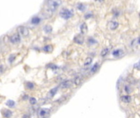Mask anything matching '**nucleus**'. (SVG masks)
Instances as JSON below:
<instances>
[{"instance_id": "1", "label": "nucleus", "mask_w": 140, "mask_h": 118, "mask_svg": "<svg viewBox=\"0 0 140 118\" xmlns=\"http://www.w3.org/2000/svg\"><path fill=\"white\" fill-rule=\"evenodd\" d=\"M62 3V0H49L47 3V12L49 14L55 12Z\"/></svg>"}, {"instance_id": "2", "label": "nucleus", "mask_w": 140, "mask_h": 118, "mask_svg": "<svg viewBox=\"0 0 140 118\" xmlns=\"http://www.w3.org/2000/svg\"><path fill=\"white\" fill-rule=\"evenodd\" d=\"M60 16L65 20H68L73 17V11L68 8H62L60 12Z\"/></svg>"}, {"instance_id": "3", "label": "nucleus", "mask_w": 140, "mask_h": 118, "mask_svg": "<svg viewBox=\"0 0 140 118\" xmlns=\"http://www.w3.org/2000/svg\"><path fill=\"white\" fill-rule=\"evenodd\" d=\"M50 114V109L49 108H41L38 110V118H48Z\"/></svg>"}, {"instance_id": "4", "label": "nucleus", "mask_w": 140, "mask_h": 118, "mask_svg": "<svg viewBox=\"0 0 140 118\" xmlns=\"http://www.w3.org/2000/svg\"><path fill=\"white\" fill-rule=\"evenodd\" d=\"M21 35L19 34V33H15V34H13L10 36V38H9V40H10V42L12 44H18L21 42Z\"/></svg>"}, {"instance_id": "5", "label": "nucleus", "mask_w": 140, "mask_h": 118, "mask_svg": "<svg viewBox=\"0 0 140 118\" xmlns=\"http://www.w3.org/2000/svg\"><path fill=\"white\" fill-rule=\"evenodd\" d=\"M18 33L22 36H28L29 35V33H30V30L26 26H21L20 27H18Z\"/></svg>"}, {"instance_id": "6", "label": "nucleus", "mask_w": 140, "mask_h": 118, "mask_svg": "<svg viewBox=\"0 0 140 118\" xmlns=\"http://www.w3.org/2000/svg\"><path fill=\"white\" fill-rule=\"evenodd\" d=\"M72 84H73V81H71V80H66L63 82H61V84L59 85V88L61 89H68L70 87L72 86Z\"/></svg>"}, {"instance_id": "7", "label": "nucleus", "mask_w": 140, "mask_h": 118, "mask_svg": "<svg viewBox=\"0 0 140 118\" xmlns=\"http://www.w3.org/2000/svg\"><path fill=\"white\" fill-rule=\"evenodd\" d=\"M107 26L110 30H116L118 26H119V23L116 21H110L108 22V24H107Z\"/></svg>"}, {"instance_id": "8", "label": "nucleus", "mask_w": 140, "mask_h": 118, "mask_svg": "<svg viewBox=\"0 0 140 118\" xmlns=\"http://www.w3.org/2000/svg\"><path fill=\"white\" fill-rule=\"evenodd\" d=\"M112 55L115 57V58H121V57H123L125 55V53L122 49H115L112 52Z\"/></svg>"}, {"instance_id": "9", "label": "nucleus", "mask_w": 140, "mask_h": 118, "mask_svg": "<svg viewBox=\"0 0 140 118\" xmlns=\"http://www.w3.org/2000/svg\"><path fill=\"white\" fill-rule=\"evenodd\" d=\"M74 42L78 44H82L84 42V38L82 35H77L74 38Z\"/></svg>"}, {"instance_id": "10", "label": "nucleus", "mask_w": 140, "mask_h": 118, "mask_svg": "<svg viewBox=\"0 0 140 118\" xmlns=\"http://www.w3.org/2000/svg\"><path fill=\"white\" fill-rule=\"evenodd\" d=\"M2 115L4 118H10L12 116V112L9 109H3L2 110Z\"/></svg>"}, {"instance_id": "11", "label": "nucleus", "mask_w": 140, "mask_h": 118, "mask_svg": "<svg viewBox=\"0 0 140 118\" xmlns=\"http://www.w3.org/2000/svg\"><path fill=\"white\" fill-rule=\"evenodd\" d=\"M81 82H82V78H81V76H80V75H78V76H75L74 78V80H73V84L76 86H79L80 84H81Z\"/></svg>"}, {"instance_id": "12", "label": "nucleus", "mask_w": 140, "mask_h": 118, "mask_svg": "<svg viewBox=\"0 0 140 118\" xmlns=\"http://www.w3.org/2000/svg\"><path fill=\"white\" fill-rule=\"evenodd\" d=\"M80 32H81V35H84L88 32V26H87L86 23H83V24L80 26Z\"/></svg>"}, {"instance_id": "13", "label": "nucleus", "mask_w": 140, "mask_h": 118, "mask_svg": "<svg viewBox=\"0 0 140 118\" xmlns=\"http://www.w3.org/2000/svg\"><path fill=\"white\" fill-rule=\"evenodd\" d=\"M43 50L45 52V53H49L51 52L53 50V48H52V46L50 45V44H47V45H44L43 47Z\"/></svg>"}, {"instance_id": "14", "label": "nucleus", "mask_w": 140, "mask_h": 118, "mask_svg": "<svg viewBox=\"0 0 140 118\" xmlns=\"http://www.w3.org/2000/svg\"><path fill=\"white\" fill-rule=\"evenodd\" d=\"M58 89H59V86L52 89L51 90L49 91V98H53V97L55 96V94L57 93V90H58Z\"/></svg>"}, {"instance_id": "15", "label": "nucleus", "mask_w": 140, "mask_h": 118, "mask_svg": "<svg viewBox=\"0 0 140 118\" xmlns=\"http://www.w3.org/2000/svg\"><path fill=\"white\" fill-rule=\"evenodd\" d=\"M121 101L122 102H124V103H129L130 101H131V97H130L129 95H123V96H121Z\"/></svg>"}, {"instance_id": "16", "label": "nucleus", "mask_w": 140, "mask_h": 118, "mask_svg": "<svg viewBox=\"0 0 140 118\" xmlns=\"http://www.w3.org/2000/svg\"><path fill=\"white\" fill-rule=\"evenodd\" d=\"M6 105H7V107L12 108V107H14L16 106V103L12 99H9L6 102Z\"/></svg>"}, {"instance_id": "17", "label": "nucleus", "mask_w": 140, "mask_h": 118, "mask_svg": "<svg viewBox=\"0 0 140 118\" xmlns=\"http://www.w3.org/2000/svg\"><path fill=\"white\" fill-rule=\"evenodd\" d=\"M76 7L80 12H84V11H85V9H86V5H84V3H78V4H77Z\"/></svg>"}, {"instance_id": "18", "label": "nucleus", "mask_w": 140, "mask_h": 118, "mask_svg": "<svg viewBox=\"0 0 140 118\" xmlns=\"http://www.w3.org/2000/svg\"><path fill=\"white\" fill-rule=\"evenodd\" d=\"M26 89L31 90V89H33L34 88H35V84H34L33 82L27 81V82L26 83Z\"/></svg>"}, {"instance_id": "19", "label": "nucleus", "mask_w": 140, "mask_h": 118, "mask_svg": "<svg viewBox=\"0 0 140 118\" xmlns=\"http://www.w3.org/2000/svg\"><path fill=\"white\" fill-rule=\"evenodd\" d=\"M92 62H93V58H87L84 61V67H89V66H90L92 64Z\"/></svg>"}, {"instance_id": "20", "label": "nucleus", "mask_w": 140, "mask_h": 118, "mask_svg": "<svg viewBox=\"0 0 140 118\" xmlns=\"http://www.w3.org/2000/svg\"><path fill=\"white\" fill-rule=\"evenodd\" d=\"M40 21H41V19L38 17H33L32 20H31V23L32 24H35V25H37V24H38V23H40Z\"/></svg>"}, {"instance_id": "21", "label": "nucleus", "mask_w": 140, "mask_h": 118, "mask_svg": "<svg viewBox=\"0 0 140 118\" xmlns=\"http://www.w3.org/2000/svg\"><path fill=\"white\" fill-rule=\"evenodd\" d=\"M43 30H44V32L47 33V34H49V33L52 32V28L49 25H47V26H45L44 27H43Z\"/></svg>"}, {"instance_id": "22", "label": "nucleus", "mask_w": 140, "mask_h": 118, "mask_svg": "<svg viewBox=\"0 0 140 118\" xmlns=\"http://www.w3.org/2000/svg\"><path fill=\"white\" fill-rule=\"evenodd\" d=\"M98 67H99V64L98 63H96V64H94V66H93V67L91 68V73H95L98 70Z\"/></svg>"}, {"instance_id": "23", "label": "nucleus", "mask_w": 140, "mask_h": 118, "mask_svg": "<svg viewBox=\"0 0 140 118\" xmlns=\"http://www.w3.org/2000/svg\"><path fill=\"white\" fill-rule=\"evenodd\" d=\"M109 49H107V48H105V49H103V50H102V52H101V56L102 57H106L107 54H108V53H109Z\"/></svg>"}, {"instance_id": "24", "label": "nucleus", "mask_w": 140, "mask_h": 118, "mask_svg": "<svg viewBox=\"0 0 140 118\" xmlns=\"http://www.w3.org/2000/svg\"><path fill=\"white\" fill-rule=\"evenodd\" d=\"M29 101H30V103L31 105H35L37 103V99L35 97H30L29 98Z\"/></svg>"}, {"instance_id": "25", "label": "nucleus", "mask_w": 140, "mask_h": 118, "mask_svg": "<svg viewBox=\"0 0 140 118\" xmlns=\"http://www.w3.org/2000/svg\"><path fill=\"white\" fill-rule=\"evenodd\" d=\"M125 91L127 93H131V89H130L129 85H125Z\"/></svg>"}, {"instance_id": "26", "label": "nucleus", "mask_w": 140, "mask_h": 118, "mask_svg": "<svg viewBox=\"0 0 140 118\" xmlns=\"http://www.w3.org/2000/svg\"><path fill=\"white\" fill-rule=\"evenodd\" d=\"M134 67L135 69H137V70H140V60L138 61V62H136L134 65Z\"/></svg>"}, {"instance_id": "27", "label": "nucleus", "mask_w": 140, "mask_h": 118, "mask_svg": "<svg viewBox=\"0 0 140 118\" xmlns=\"http://www.w3.org/2000/svg\"><path fill=\"white\" fill-rule=\"evenodd\" d=\"M15 58H16V56L15 55H11V57H10V58H9V62H13V61L14 60H15Z\"/></svg>"}, {"instance_id": "28", "label": "nucleus", "mask_w": 140, "mask_h": 118, "mask_svg": "<svg viewBox=\"0 0 140 118\" xmlns=\"http://www.w3.org/2000/svg\"><path fill=\"white\" fill-rule=\"evenodd\" d=\"M22 118H30V115L28 114V113H26V114H25L22 116Z\"/></svg>"}, {"instance_id": "29", "label": "nucleus", "mask_w": 140, "mask_h": 118, "mask_svg": "<svg viewBox=\"0 0 140 118\" xmlns=\"http://www.w3.org/2000/svg\"><path fill=\"white\" fill-rule=\"evenodd\" d=\"M3 65H0V73H3Z\"/></svg>"}, {"instance_id": "30", "label": "nucleus", "mask_w": 140, "mask_h": 118, "mask_svg": "<svg viewBox=\"0 0 140 118\" xmlns=\"http://www.w3.org/2000/svg\"><path fill=\"white\" fill-rule=\"evenodd\" d=\"M95 1H97V2H100V3H102V2H103L104 0H95Z\"/></svg>"}, {"instance_id": "31", "label": "nucleus", "mask_w": 140, "mask_h": 118, "mask_svg": "<svg viewBox=\"0 0 140 118\" xmlns=\"http://www.w3.org/2000/svg\"><path fill=\"white\" fill-rule=\"evenodd\" d=\"M138 44H140V38H139V39H138Z\"/></svg>"}]
</instances>
